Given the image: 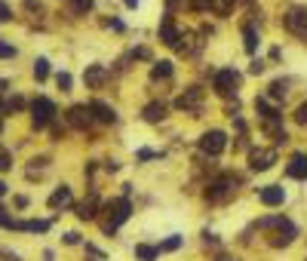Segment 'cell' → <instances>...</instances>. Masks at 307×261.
Wrapping results in <instances>:
<instances>
[{"label":"cell","instance_id":"f1b7e54d","mask_svg":"<svg viewBox=\"0 0 307 261\" xmlns=\"http://www.w3.org/2000/svg\"><path fill=\"white\" fill-rule=\"evenodd\" d=\"M7 169H13V154L0 144V172H7Z\"/></svg>","mask_w":307,"mask_h":261},{"label":"cell","instance_id":"4fadbf2b","mask_svg":"<svg viewBox=\"0 0 307 261\" xmlns=\"http://www.w3.org/2000/svg\"><path fill=\"white\" fill-rule=\"evenodd\" d=\"M83 80H86L89 89L105 86V80H108V68H105V65H89V68L83 71Z\"/></svg>","mask_w":307,"mask_h":261},{"label":"cell","instance_id":"7a4b0ae2","mask_svg":"<svg viewBox=\"0 0 307 261\" xmlns=\"http://www.w3.org/2000/svg\"><path fill=\"white\" fill-rule=\"evenodd\" d=\"M234 191H237V178H234V175H221V178L209 181L206 200H209V203H224V200L234 197Z\"/></svg>","mask_w":307,"mask_h":261},{"label":"cell","instance_id":"277c9868","mask_svg":"<svg viewBox=\"0 0 307 261\" xmlns=\"http://www.w3.org/2000/svg\"><path fill=\"white\" fill-rule=\"evenodd\" d=\"M105 209L111 212V218L105 221V234H114V231H117V228L123 225V221L129 218V212H132V206H129V200H114V203H108Z\"/></svg>","mask_w":307,"mask_h":261},{"label":"cell","instance_id":"b9f144b4","mask_svg":"<svg viewBox=\"0 0 307 261\" xmlns=\"http://www.w3.org/2000/svg\"><path fill=\"white\" fill-rule=\"evenodd\" d=\"M0 132H4V120H0Z\"/></svg>","mask_w":307,"mask_h":261},{"label":"cell","instance_id":"484cf974","mask_svg":"<svg viewBox=\"0 0 307 261\" xmlns=\"http://www.w3.org/2000/svg\"><path fill=\"white\" fill-rule=\"evenodd\" d=\"M34 77H37V80H46V77H49V62H46V59H37V62H34Z\"/></svg>","mask_w":307,"mask_h":261},{"label":"cell","instance_id":"ba28073f","mask_svg":"<svg viewBox=\"0 0 307 261\" xmlns=\"http://www.w3.org/2000/svg\"><path fill=\"white\" fill-rule=\"evenodd\" d=\"M274 163H277V151H274V147H261V151L249 154V169L252 172H264V169H271Z\"/></svg>","mask_w":307,"mask_h":261},{"label":"cell","instance_id":"2e32d148","mask_svg":"<svg viewBox=\"0 0 307 261\" xmlns=\"http://www.w3.org/2000/svg\"><path fill=\"white\" fill-rule=\"evenodd\" d=\"M13 231H31V234H46L49 231V221H37V218H28V221H16Z\"/></svg>","mask_w":307,"mask_h":261},{"label":"cell","instance_id":"7402d4cb","mask_svg":"<svg viewBox=\"0 0 307 261\" xmlns=\"http://www.w3.org/2000/svg\"><path fill=\"white\" fill-rule=\"evenodd\" d=\"M209 10L218 13V16H230V10H234V0H206Z\"/></svg>","mask_w":307,"mask_h":261},{"label":"cell","instance_id":"30bf717a","mask_svg":"<svg viewBox=\"0 0 307 261\" xmlns=\"http://www.w3.org/2000/svg\"><path fill=\"white\" fill-rule=\"evenodd\" d=\"M258 200L264 206H283L286 203V188H280V184H267V188L258 191Z\"/></svg>","mask_w":307,"mask_h":261},{"label":"cell","instance_id":"3957f363","mask_svg":"<svg viewBox=\"0 0 307 261\" xmlns=\"http://www.w3.org/2000/svg\"><path fill=\"white\" fill-rule=\"evenodd\" d=\"M31 120H34V129H46V126L56 120V105H53L46 95L34 98V105H31Z\"/></svg>","mask_w":307,"mask_h":261},{"label":"cell","instance_id":"836d02e7","mask_svg":"<svg viewBox=\"0 0 307 261\" xmlns=\"http://www.w3.org/2000/svg\"><path fill=\"white\" fill-rule=\"evenodd\" d=\"M10 19H13V10L4 4V0H0V22H10Z\"/></svg>","mask_w":307,"mask_h":261},{"label":"cell","instance_id":"d590c367","mask_svg":"<svg viewBox=\"0 0 307 261\" xmlns=\"http://www.w3.org/2000/svg\"><path fill=\"white\" fill-rule=\"evenodd\" d=\"M0 258H7V261H19L16 252H7V249H0Z\"/></svg>","mask_w":307,"mask_h":261},{"label":"cell","instance_id":"f546056e","mask_svg":"<svg viewBox=\"0 0 307 261\" xmlns=\"http://www.w3.org/2000/svg\"><path fill=\"white\" fill-rule=\"evenodd\" d=\"M56 83H59V89H62V92H68V89H71V74H65V71H62V74H56Z\"/></svg>","mask_w":307,"mask_h":261},{"label":"cell","instance_id":"ac0fdd59","mask_svg":"<svg viewBox=\"0 0 307 261\" xmlns=\"http://www.w3.org/2000/svg\"><path fill=\"white\" fill-rule=\"evenodd\" d=\"M163 117H166V105H163V101H150V105L144 108V120H147V123H160Z\"/></svg>","mask_w":307,"mask_h":261},{"label":"cell","instance_id":"44dd1931","mask_svg":"<svg viewBox=\"0 0 307 261\" xmlns=\"http://www.w3.org/2000/svg\"><path fill=\"white\" fill-rule=\"evenodd\" d=\"M150 77L154 80H166V77H172V62H157L150 68Z\"/></svg>","mask_w":307,"mask_h":261},{"label":"cell","instance_id":"d6986e66","mask_svg":"<svg viewBox=\"0 0 307 261\" xmlns=\"http://www.w3.org/2000/svg\"><path fill=\"white\" fill-rule=\"evenodd\" d=\"M49 206H53V209H65V206H71V188H65V184H62V188L49 197Z\"/></svg>","mask_w":307,"mask_h":261},{"label":"cell","instance_id":"7c38bea8","mask_svg":"<svg viewBox=\"0 0 307 261\" xmlns=\"http://www.w3.org/2000/svg\"><path fill=\"white\" fill-rule=\"evenodd\" d=\"M295 237H298V228L292 225L289 218H283V221H280V231H277V237H271V246H289Z\"/></svg>","mask_w":307,"mask_h":261},{"label":"cell","instance_id":"60d3db41","mask_svg":"<svg viewBox=\"0 0 307 261\" xmlns=\"http://www.w3.org/2000/svg\"><path fill=\"white\" fill-rule=\"evenodd\" d=\"M7 86H10V83H7V80H0V92H4V89H7Z\"/></svg>","mask_w":307,"mask_h":261},{"label":"cell","instance_id":"cb8c5ba5","mask_svg":"<svg viewBox=\"0 0 307 261\" xmlns=\"http://www.w3.org/2000/svg\"><path fill=\"white\" fill-rule=\"evenodd\" d=\"M286 86H289L286 80H274L271 86H267V95H271L274 101H280V98H286Z\"/></svg>","mask_w":307,"mask_h":261},{"label":"cell","instance_id":"7bdbcfd3","mask_svg":"<svg viewBox=\"0 0 307 261\" xmlns=\"http://www.w3.org/2000/svg\"><path fill=\"white\" fill-rule=\"evenodd\" d=\"M221 261H224V258H221Z\"/></svg>","mask_w":307,"mask_h":261},{"label":"cell","instance_id":"74e56055","mask_svg":"<svg viewBox=\"0 0 307 261\" xmlns=\"http://www.w3.org/2000/svg\"><path fill=\"white\" fill-rule=\"evenodd\" d=\"M178 4H184V0H166V7H169V13H172V10H175Z\"/></svg>","mask_w":307,"mask_h":261},{"label":"cell","instance_id":"4316f807","mask_svg":"<svg viewBox=\"0 0 307 261\" xmlns=\"http://www.w3.org/2000/svg\"><path fill=\"white\" fill-rule=\"evenodd\" d=\"M181 243H184V240H181L178 234H172V237H169V240H163V243H160L157 249H160V252H175V249H178Z\"/></svg>","mask_w":307,"mask_h":261},{"label":"cell","instance_id":"d4e9b609","mask_svg":"<svg viewBox=\"0 0 307 261\" xmlns=\"http://www.w3.org/2000/svg\"><path fill=\"white\" fill-rule=\"evenodd\" d=\"M243 37H246V53H255V49H258V34H255L252 25L243 28Z\"/></svg>","mask_w":307,"mask_h":261},{"label":"cell","instance_id":"5bb4252c","mask_svg":"<svg viewBox=\"0 0 307 261\" xmlns=\"http://www.w3.org/2000/svg\"><path fill=\"white\" fill-rule=\"evenodd\" d=\"M89 111H92V117L98 123H117V111H114L111 105H105V101H92Z\"/></svg>","mask_w":307,"mask_h":261},{"label":"cell","instance_id":"8fae6325","mask_svg":"<svg viewBox=\"0 0 307 261\" xmlns=\"http://www.w3.org/2000/svg\"><path fill=\"white\" fill-rule=\"evenodd\" d=\"M160 40H163L166 46H178V40H181V31H178V25L172 22V16H166V19L160 22Z\"/></svg>","mask_w":307,"mask_h":261},{"label":"cell","instance_id":"8992f818","mask_svg":"<svg viewBox=\"0 0 307 261\" xmlns=\"http://www.w3.org/2000/svg\"><path fill=\"white\" fill-rule=\"evenodd\" d=\"M200 147L209 154V157H218L224 147H227V135L221 132V129H209V132H203V138H200Z\"/></svg>","mask_w":307,"mask_h":261},{"label":"cell","instance_id":"83f0119b","mask_svg":"<svg viewBox=\"0 0 307 261\" xmlns=\"http://www.w3.org/2000/svg\"><path fill=\"white\" fill-rule=\"evenodd\" d=\"M68 4L74 7V13H77V16H86V13L92 10V0H68Z\"/></svg>","mask_w":307,"mask_h":261},{"label":"cell","instance_id":"9a60e30c","mask_svg":"<svg viewBox=\"0 0 307 261\" xmlns=\"http://www.w3.org/2000/svg\"><path fill=\"white\" fill-rule=\"evenodd\" d=\"M286 175L289 178H298V181H307V157L304 154H295L286 166Z\"/></svg>","mask_w":307,"mask_h":261},{"label":"cell","instance_id":"d6a6232c","mask_svg":"<svg viewBox=\"0 0 307 261\" xmlns=\"http://www.w3.org/2000/svg\"><path fill=\"white\" fill-rule=\"evenodd\" d=\"M295 120H298L301 126H307V101H304V105H298V111H295Z\"/></svg>","mask_w":307,"mask_h":261},{"label":"cell","instance_id":"e575fe53","mask_svg":"<svg viewBox=\"0 0 307 261\" xmlns=\"http://www.w3.org/2000/svg\"><path fill=\"white\" fill-rule=\"evenodd\" d=\"M65 243H68V246H77V243H80V234H74V231L65 234Z\"/></svg>","mask_w":307,"mask_h":261},{"label":"cell","instance_id":"f35d334b","mask_svg":"<svg viewBox=\"0 0 307 261\" xmlns=\"http://www.w3.org/2000/svg\"><path fill=\"white\" fill-rule=\"evenodd\" d=\"M123 4H126L129 10H132V7H138V4H141V0H123Z\"/></svg>","mask_w":307,"mask_h":261},{"label":"cell","instance_id":"ffe728a7","mask_svg":"<svg viewBox=\"0 0 307 261\" xmlns=\"http://www.w3.org/2000/svg\"><path fill=\"white\" fill-rule=\"evenodd\" d=\"M255 111H258V117H261V120H274V117H283L277 108H271V105H267V98H258V101H255Z\"/></svg>","mask_w":307,"mask_h":261},{"label":"cell","instance_id":"4dcf8cb0","mask_svg":"<svg viewBox=\"0 0 307 261\" xmlns=\"http://www.w3.org/2000/svg\"><path fill=\"white\" fill-rule=\"evenodd\" d=\"M13 225H16V218H13L7 209H0V228H10V231H13Z\"/></svg>","mask_w":307,"mask_h":261},{"label":"cell","instance_id":"8d00e7d4","mask_svg":"<svg viewBox=\"0 0 307 261\" xmlns=\"http://www.w3.org/2000/svg\"><path fill=\"white\" fill-rule=\"evenodd\" d=\"M249 71H252V74H261V71H264V62H261V59H258V62H252V68H249Z\"/></svg>","mask_w":307,"mask_h":261},{"label":"cell","instance_id":"1f68e13d","mask_svg":"<svg viewBox=\"0 0 307 261\" xmlns=\"http://www.w3.org/2000/svg\"><path fill=\"white\" fill-rule=\"evenodd\" d=\"M0 59H16V46H10V43L0 40Z\"/></svg>","mask_w":307,"mask_h":261},{"label":"cell","instance_id":"5b68a950","mask_svg":"<svg viewBox=\"0 0 307 261\" xmlns=\"http://www.w3.org/2000/svg\"><path fill=\"white\" fill-rule=\"evenodd\" d=\"M283 25H286L289 34L298 37V40H307V10H304V7H292V10L286 13Z\"/></svg>","mask_w":307,"mask_h":261},{"label":"cell","instance_id":"603a6c76","mask_svg":"<svg viewBox=\"0 0 307 261\" xmlns=\"http://www.w3.org/2000/svg\"><path fill=\"white\" fill-rule=\"evenodd\" d=\"M157 255H160V249H157V246H144V243H141V246H135V258H138V261H154Z\"/></svg>","mask_w":307,"mask_h":261},{"label":"cell","instance_id":"52a82bcc","mask_svg":"<svg viewBox=\"0 0 307 261\" xmlns=\"http://www.w3.org/2000/svg\"><path fill=\"white\" fill-rule=\"evenodd\" d=\"M200 105H203V89H200V86L184 89V92L178 95V101H175V108H178V111H190V114H197Z\"/></svg>","mask_w":307,"mask_h":261},{"label":"cell","instance_id":"e0dca14e","mask_svg":"<svg viewBox=\"0 0 307 261\" xmlns=\"http://www.w3.org/2000/svg\"><path fill=\"white\" fill-rule=\"evenodd\" d=\"M95 209H98V200H95V194H92L86 203H80V206H77V218H80V221H92V218L98 215Z\"/></svg>","mask_w":307,"mask_h":261},{"label":"cell","instance_id":"9c48e42d","mask_svg":"<svg viewBox=\"0 0 307 261\" xmlns=\"http://www.w3.org/2000/svg\"><path fill=\"white\" fill-rule=\"evenodd\" d=\"M65 117H68V123L74 129H86L92 123V111H89V105H74V108H68Z\"/></svg>","mask_w":307,"mask_h":261},{"label":"cell","instance_id":"6da1fadb","mask_svg":"<svg viewBox=\"0 0 307 261\" xmlns=\"http://www.w3.org/2000/svg\"><path fill=\"white\" fill-rule=\"evenodd\" d=\"M212 89H215L218 95H224V98L237 95V89H240V74H237L234 68H221V71H215V77H212Z\"/></svg>","mask_w":307,"mask_h":261},{"label":"cell","instance_id":"ab89813d","mask_svg":"<svg viewBox=\"0 0 307 261\" xmlns=\"http://www.w3.org/2000/svg\"><path fill=\"white\" fill-rule=\"evenodd\" d=\"M4 194H7V184H4V181H0V197H4Z\"/></svg>","mask_w":307,"mask_h":261}]
</instances>
